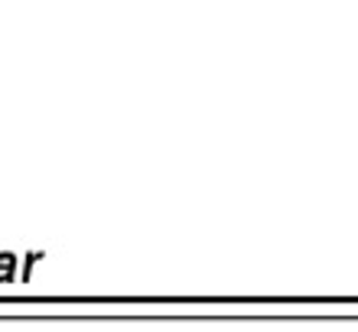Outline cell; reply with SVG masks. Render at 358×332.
<instances>
[{
	"label": "cell",
	"instance_id": "cell-1",
	"mask_svg": "<svg viewBox=\"0 0 358 332\" xmlns=\"http://www.w3.org/2000/svg\"><path fill=\"white\" fill-rule=\"evenodd\" d=\"M10 261H13L10 254H0V280H7L10 277Z\"/></svg>",
	"mask_w": 358,
	"mask_h": 332
}]
</instances>
